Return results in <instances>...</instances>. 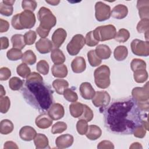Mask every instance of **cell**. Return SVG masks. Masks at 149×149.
<instances>
[{
    "mask_svg": "<svg viewBox=\"0 0 149 149\" xmlns=\"http://www.w3.org/2000/svg\"><path fill=\"white\" fill-rule=\"evenodd\" d=\"M34 143L37 149L49 148L48 139L44 134H37L34 139Z\"/></svg>",
    "mask_w": 149,
    "mask_h": 149,
    "instance_id": "cell-24",
    "label": "cell"
},
{
    "mask_svg": "<svg viewBox=\"0 0 149 149\" xmlns=\"http://www.w3.org/2000/svg\"><path fill=\"white\" fill-rule=\"evenodd\" d=\"M15 1L13 0V1H2V2L5 4H6V5H12L13 6V3H15Z\"/></svg>",
    "mask_w": 149,
    "mask_h": 149,
    "instance_id": "cell-61",
    "label": "cell"
},
{
    "mask_svg": "<svg viewBox=\"0 0 149 149\" xmlns=\"http://www.w3.org/2000/svg\"><path fill=\"white\" fill-rule=\"evenodd\" d=\"M23 54L20 49L17 48H12L8 51L6 53V56L10 61H15L20 59L22 58Z\"/></svg>",
    "mask_w": 149,
    "mask_h": 149,
    "instance_id": "cell-35",
    "label": "cell"
},
{
    "mask_svg": "<svg viewBox=\"0 0 149 149\" xmlns=\"http://www.w3.org/2000/svg\"><path fill=\"white\" fill-rule=\"evenodd\" d=\"M129 31L125 29H121L116 33L114 39L119 42H125L129 40Z\"/></svg>",
    "mask_w": 149,
    "mask_h": 149,
    "instance_id": "cell-37",
    "label": "cell"
},
{
    "mask_svg": "<svg viewBox=\"0 0 149 149\" xmlns=\"http://www.w3.org/2000/svg\"><path fill=\"white\" fill-rule=\"evenodd\" d=\"M22 93L26 102L40 112L48 110L53 102V90L43 81L26 80Z\"/></svg>",
    "mask_w": 149,
    "mask_h": 149,
    "instance_id": "cell-2",
    "label": "cell"
},
{
    "mask_svg": "<svg viewBox=\"0 0 149 149\" xmlns=\"http://www.w3.org/2000/svg\"><path fill=\"white\" fill-rule=\"evenodd\" d=\"M146 132H147V130L141 124L140 125H139L134 129L133 133L134 137L141 139L145 136L146 134Z\"/></svg>",
    "mask_w": 149,
    "mask_h": 149,
    "instance_id": "cell-51",
    "label": "cell"
},
{
    "mask_svg": "<svg viewBox=\"0 0 149 149\" xmlns=\"http://www.w3.org/2000/svg\"><path fill=\"white\" fill-rule=\"evenodd\" d=\"M13 124L9 119H3L0 123V132L2 134L10 133L13 130Z\"/></svg>",
    "mask_w": 149,
    "mask_h": 149,
    "instance_id": "cell-31",
    "label": "cell"
},
{
    "mask_svg": "<svg viewBox=\"0 0 149 149\" xmlns=\"http://www.w3.org/2000/svg\"><path fill=\"white\" fill-rule=\"evenodd\" d=\"M5 90L2 85H1V90H0V97H3L5 95Z\"/></svg>",
    "mask_w": 149,
    "mask_h": 149,
    "instance_id": "cell-62",
    "label": "cell"
},
{
    "mask_svg": "<svg viewBox=\"0 0 149 149\" xmlns=\"http://www.w3.org/2000/svg\"><path fill=\"white\" fill-rule=\"evenodd\" d=\"M98 149H113L114 146L113 143L108 140H103L100 142L97 146Z\"/></svg>",
    "mask_w": 149,
    "mask_h": 149,
    "instance_id": "cell-54",
    "label": "cell"
},
{
    "mask_svg": "<svg viewBox=\"0 0 149 149\" xmlns=\"http://www.w3.org/2000/svg\"><path fill=\"white\" fill-rule=\"evenodd\" d=\"M51 58L55 65L62 64L66 59L63 52L61 49L56 48L51 51Z\"/></svg>",
    "mask_w": 149,
    "mask_h": 149,
    "instance_id": "cell-26",
    "label": "cell"
},
{
    "mask_svg": "<svg viewBox=\"0 0 149 149\" xmlns=\"http://www.w3.org/2000/svg\"><path fill=\"white\" fill-rule=\"evenodd\" d=\"M128 55V49L124 45H119L115 48L113 51V56L115 59L118 61H122L125 60Z\"/></svg>",
    "mask_w": 149,
    "mask_h": 149,
    "instance_id": "cell-28",
    "label": "cell"
},
{
    "mask_svg": "<svg viewBox=\"0 0 149 149\" xmlns=\"http://www.w3.org/2000/svg\"><path fill=\"white\" fill-rule=\"evenodd\" d=\"M137 8L141 19H149V1H137Z\"/></svg>",
    "mask_w": 149,
    "mask_h": 149,
    "instance_id": "cell-19",
    "label": "cell"
},
{
    "mask_svg": "<svg viewBox=\"0 0 149 149\" xmlns=\"http://www.w3.org/2000/svg\"><path fill=\"white\" fill-rule=\"evenodd\" d=\"M88 125L87 122L84 119H80L76 124V129L78 133L80 135L85 134L88 130Z\"/></svg>",
    "mask_w": 149,
    "mask_h": 149,
    "instance_id": "cell-43",
    "label": "cell"
},
{
    "mask_svg": "<svg viewBox=\"0 0 149 149\" xmlns=\"http://www.w3.org/2000/svg\"><path fill=\"white\" fill-rule=\"evenodd\" d=\"M37 17L40 23L36 31L41 38L47 37L51 29L56 24V18L52 12L44 6L40 8L37 13Z\"/></svg>",
    "mask_w": 149,
    "mask_h": 149,
    "instance_id": "cell-3",
    "label": "cell"
},
{
    "mask_svg": "<svg viewBox=\"0 0 149 149\" xmlns=\"http://www.w3.org/2000/svg\"><path fill=\"white\" fill-rule=\"evenodd\" d=\"M148 82L142 87H134L132 91V95L137 104L148 102L149 87Z\"/></svg>",
    "mask_w": 149,
    "mask_h": 149,
    "instance_id": "cell-8",
    "label": "cell"
},
{
    "mask_svg": "<svg viewBox=\"0 0 149 149\" xmlns=\"http://www.w3.org/2000/svg\"><path fill=\"white\" fill-rule=\"evenodd\" d=\"M72 71L76 73L84 72L86 68V63L84 58L81 56L76 57L71 63Z\"/></svg>",
    "mask_w": 149,
    "mask_h": 149,
    "instance_id": "cell-20",
    "label": "cell"
},
{
    "mask_svg": "<svg viewBox=\"0 0 149 149\" xmlns=\"http://www.w3.org/2000/svg\"><path fill=\"white\" fill-rule=\"evenodd\" d=\"M67 129V125L63 122H57L52 127L51 133L52 134L62 133Z\"/></svg>",
    "mask_w": 149,
    "mask_h": 149,
    "instance_id": "cell-44",
    "label": "cell"
},
{
    "mask_svg": "<svg viewBox=\"0 0 149 149\" xmlns=\"http://www.w3.org/2000/svg\"><path fill=\"white\" fill-rule=\"evenodd\" d=\"M13 8L12 5L3 3L2 2L0 4V13L5 16H11L13 13Z\"/></svg>",
    "mask_w": 149,
    "mask_h": 149,
    "instance_id": "cell-48",
    "label": "cell"
},
{
    "mask_svg": "<svg viewBox=\"0 0 149 149\" xmlns=\"http://www.w3.org/2000/svg\"><path fill=\"white\" fill-rule=\"evenodd\" d=\"M132 52L140 56H147L149 55V42L139 39L133 40L130 44Z\"/></svg>",
    "mask_w": 149,
    "mask_h": 149,
    "instance_id": "cell-7",
    "label": "cell"
},
{
    "mask_svg": "<svg viewBox=\"0 0 149 149\" xmlns=\"http://www.w3.org/2000/svg\"><path fill=\"white\" fill-rule=\"evenodd\" d=\"M133 72L134 80L138 83H143L148 79V75L146 69H139Z\"/></svg>",
    "mask_w": 149,
    "mask_h": 149,
    "instance_id": "cell-33",
    "label": "cell"
},
{
    "mask_svg": "<svg viewBox=\"0 0 149 149\" xmlns=\"http://www.w3.org/2000/svg\"><path fill=\"white\" fill-rule=\"evenodd\" d=\"M137 30L139 33H146L148 31L149 19H141L137 25Z\"/></svg>",
    "mask_w": 149,
    "mask_h": 149,
    "instance_id": "cell-49",
    "label": "cell"
},
{
    "mask_svg": "<svg viewBox=\"0 0 149 149\" xmlns=\"http://www.w3.org/2000/svg\"><path fill=\"white\" fill-rule=\"evenodd\" d=\"M37 2L36 1L23 0L22 2V7L24 10H30L33 12L37 7Z\"/></svg>",
    "mask_w": 149,
    "mask_h": 149,
    "instance_id": "cell-47",
    "label": "cell"
},
{
    "mask_svg": "<svg viewBox=\"0 0 149 149\" xmlns=\"http://www.w3.org/2000/svg\"><path fill=\"white\" fill-rule=\"evenodd\" d=\"M36 56L35 54L30 49L27 50L23 54L22 61V62L27 65H33L36 62Z\"/></svg>",
    "mask_w": 149,
    "mask_h": 149,
    "instance_id": "cell-32",
    "label": "cell"
},
{
    "mask_svg": "<svg viewBox=\"0 0 149 149\" xmlns=\"http://www.w3.org/2000/svg\"><path fill=\"white\" fill-rule=\"evenodd\" d=\"M11 76L10 70L6 67H2L0 69V80L1 81L7 80Z\"/></svg>",
    "mask_w": 149,
    "mask_h": 149,
    "instance_id": "cell-52",
    "label": "cell"
},
{
    "mask_svg": "<svg viewBox=\"0 0 149 149\" xmlns=\"http://www.w3.org/2000/svg\"><path fill=\"white\" fill-rule=\"evenodd\" d=\"M9 28V23L8 21L0 19V32L1 33L6 32Z\"/></svg>",
    "mask_w": 149,
    "mask_h": 149,
    "instance_id": "cell-56",
    "label": "cell"
},
{
    "mask_svg": "<svg viewBox=\"0 0 149 149\" xmlns=\"http://www.w3.org/2000/svg\"><path fill=\"white\" fill-rule=\"evenodd\" d=\"M24 81L17 77H12L9 81V86L12 90L17 91L22 88L23 86Z\"/></svg>",
    "mask_w": 149,
    "mask_h": 149,
    "instance_id": "cell-36",
    "label": "cell"
},
{
    "mask_svg": "<svg viewBox=\"0 0 149 149\" xmlns=\"http://www.w3.org/2000/svg\"><path fill=\"white\" fill-rule=\"evenodd\" d=\"M148 31H149V30L145 33V37H146V39L147 40V41H148Z\"/></svg>",
    "mask_w": 149,
    "mask_h": 149,
    "instance_id": "cell-63",
    "label": "cell"
},
{
    "mask_svg": "<svg viewBox=\"0 0 149 149\" xmlns=\"http://www.w3.org/2000/svg\"><path fill=\"white\" fill-rule=\"evenodd\" d=\"M95 54L101 59H107L111 55L110 48L105 44H100L96 47L95 49Z\"/></svg>",
    "mask_w": 149,
    "mask_h": 149,
    "instance_id": "cell-22",
    "label": "cell"
},
{
    "mask_svg": "<svg viewBox=\"0 0 149 149\" xmlns=\"http://www.w3.org/2000/svg\"><path fill=\"white\" fill-rule=\"evenodd\" d=\"M10 105L9 98L7 96L0 97V111L2 113H6Z\"/></svg>",
    "mask_w": 149,
    "mask_h": 149,
    "instance_id": "cell-41",
    "label": "cell"
},
{
    "mask_svg": "<svg viewBox=\"0 0 149 149\" xmlns=\"http://www.w3.org/2000/svg\"><path fill=\"white\" fill-rule=\"evenodd\" d=\"M130 67L133 72L139 69H146V63L142 59L135 58L130 63Z\"/></svg>",
    "mask_w": 149,
    "mask_h": 149,
    "instance_id": "cell-38",
    "label": "cell"
},
{
    "mask_svg": "<svg viewBox=\"0 0 149 149\" xmlns=\"http://www.w3.org/2000/svg\"><path fill=\"white\" fill-rule=\"evenodd\" d=\"M26 80L27 81H43L42 76L37 72L31 73L27 77Z\"/></svg>",
    "mask_w": 149,
    "mask_h": 149,
    "instance_id": "cell-55",
    "label": "cell"
},
{
    "mask_svg": "<svg viewBox=\"0 0 149 149\" xmlns=\"http://www.w3.org/2000/svg\"><path fill=\"white\" fill-rule=\"evenodd\" d=\"M52 86L57 94L62 95L69 86L68 82L64 79H56L52 82Z\"/></svg>",
    "mask_w": 149,
    "mask_h": 149,
    "instance_id": "cell-30",
    "label": "cell"
},
{
    "mask_svg": "<svg viewBox=\"0 0 149 149\" xmlns=\"http://www.w3.org/2000/svg\"><path fill=\"white\" fill-rule=\"evenodd\" d=\"M4 149H9V148H14V149H18L19 147L17 144L12 141H6L3 146Z\"/></svg>",
    "mask_w": 149,
    "mask_h": 149,
    "instance_id": "cell-58",
    "label": "cell"
},
{
    "mask_svg": "<svg viewBox=\"0 0 149 149\" xmlns=\"http://www.w3.org/2000/svg\"><path fill=\"white\" fill-rule=\"evenodd\" d=\"M48 114L52 120H57L61 119L63 117L65 114L64 108L61 104H53L48 109Z\"/></svg>",
    "mask_w": 149,
    "mask_h": 149,
    "instance_id": "cell-12",
    "label": "cell"
},
{
    "mask_svg": "<svg viewBox=\"0 0 149 149\" xmlns=\"http://www.w3.org/2000/svg\"><path fill=\"white\" fill-rule=\"evenodd\" d=\"M111 8L102 2H97L95 5V16L97 21L103 22L109 19Z\"/></svg>",
    "mask_w": 149,
    "mask_h": 149,
    "instance_id": "cell-9",
    "label": "cell"
},
{
    "mask_svg": "<svg viewBox=\"0 0 149 149\" xmlns=\"http://www.w3.org/2000/svg\"><path fill=\"white\" fill-rule=\"evenodd\" d=\"M102 111L105 127L119 134H133L134 129L142 124L144 117L136 102L130 98L116 100Z\"/></svg>",
    "mask_w": 149,
    "mask_h": 149,
    "instance_id": "cell-1",
    "label": "cell"
},
{
    "mask_svg": "<svg viewBox=\"0 0 149 149\" xmlns=\"http://www.w3.org/2000/svg\"><path fill=\"white\" fill-rule=\"evenodd\" d=\"M63 95L65 100L71 102H76L78 100V95L77 93L71 88H66L64 91Z\"/></svg>",
    "mask_w": 149,
    "mask_h": 149,
    "instance_id": "cell-42",
    "label": "cell"
},
{
    "mask_svg": "<svg viewBox=\"0 0 149 149\" xmlns=\"http://www.w3.org/2000/svg\"><path fill=\"white\" fill-rule=\"evenodd\" d=\"M101 134L102 131L98 126L91 125L88 126L86 136L90 140H95L101 137Z\"/></svg>",
    "mask_w": 149,
    "mask_h": 149,
    "instance_id": "cell-25",
    "label": "cell"
},
{
    "mask_svg": "<svg viewBox=\"0 0 149 149\" xmlns=\"http://www.w3.org/2000/svg\"><path fill=\"white\" fill-rule=\"evenodd\" d=\"M51 72L53 76L55 77L64 78L68 74V68L64 64H54L51 68Z\"/></svg>",
    "mask_w": 149,
    "mask_h": 149,
    "instance_id": "cell-23",
    "label": "cell"
},
{
    "mask_svg": "<svg viewBox=\"0 0 149 149\" xmlns=\"http://www.w3.org/2000/svg\"><path fill=\"white\" fill-rule=\"evenodd\" d=\"M53 47L52 42L48 38H41L36 43V49L41 54H44L51 51Z\"/></svg>",
    "mask_w": 149,
    "mask_h": 149,
    "instance_id": "cell-15",
    "label": "cell"
},
{
    "mask_svg": "<svg viewBox=\"0 0 149 149\" xmlns=\"http://www.w3.org/2000/svg\"><path fill=\"white\" fill-rule=\"evenodd\" d=\"M37 70L43 75H47L49 70V66L48 63L45 60H40L38 62L36 66Z\"/></svg>",
    "mask_w": 149,
    "mask_h": 149,
    "instance_id": "cell-40",
    "label": "cell"
},
{
    "mask_svg": "<svg viewBox=\"0 0 149 149\" xmlns=\"http://www.w3.org/2000/svg\"><path fill=\"white\" fill-rule=\"evenodd\" d=\"M16 72L22 78H26L31 73V70L26 63H22L17 67Z\"/></svg>",
    "mask_w": 149,
    "mask_h": 149,
    "instance_id": "cell-39",
    "label": "cell"
},
{
    "mask_svg": "<svg viewBox=\"0 0 149 149\" xmlns=\"http://www.w3.org/2000/svg\"><path fill=\"white\" fill-rule=\"evenodd\" d=\"M11 42L12 44L13 48H17L19 49H22L24 48L26 44L24 41V36L20 34H16L12 36Z\"/></svg>",
    "mask_w": 149,
    "mask_h": 149,
    "instance_id": "cell-29",
    "label": "cell"
},
{
    "mask_svg": "<svg viewBox=\"0 0 149 149\" xmlns=\"http://www.w3.org/2000/svg\"><path fill=\"white\" fill-rule=\"evenodd\" d=\"M84 106L80 102H74L69 105V111L70 115L75 118H80L83 112Z\"/></svg>",
    "mask_w": 149,
    "mask_h": 149,
    "instance_id": "cell-27",
    "label": "cell"
},
{
    "mask_svg": "<svg viewBox=\"0 0 149 149\" xmlns=\"http://www.w3.org/2000/svg\"><path fill=\"white\" fill-rule=\"evenodd\" d=\"M111 101V97L108 93L105 91H98L95 92L94 96L92 98L93 105L98 108H105Z\"/></svg>",
    "mask_w": 149,
    "mask_h": 149,
    "instance_id": "cell-10",
    "label": "cell"
},
{
    "mask_svg": "<svg viewBox=\"0 0 149 149\" xmlns=\"http://www.w3.org/2000/svg\"><path fill=\"white\" fill-rule=\"evenodd\" d=\"M52 119L49 117L48 114L45 113H42L38 116L35 120L36 125L40 129H47L52 124Z\"/></svg>",
    "mask_w": 149,
    "mask_h": 149,
    "instance_id": "cell-18",
    "label": "cell"
},
{
    "mask_svg": "<svg viewBox=\"0 0 149 149\" xmlns=\"http://www.w3.org/2000/svg\"><path fill=\"white\" fill-rule=\"evenodd\" d=\"M1 49H5L9 47V40L6 37H1Z\"/></svg>",
    "mask_w": 149,
    "mask_h": 149,
    "instance_id": "cell-57",
    "label": "cell"
},
{
    "mask_svg": "<svg viewBox=\"0 0 149 149\" xmlns=\"http://www.w3.org/2000/svg\"><path fill=\"white\" fill-rule=\"evenodd\" d=\"M87 59L90 65L93 67L99 66L101 63V59L97 55L95 50H90L87 52Z\"/></svg>",
    "mask_w": 149,
    "mask_h": 149,
    "instance_id": "cell-34",
    "label": "cell"
},
{
    "mask_svg": "<svg viewBox=\"0 0 149 149\" xmlns=\"http://www.w3.org/2000/svg\"><path fill=\"white\" fill-rule=\"evenodd\" d=\"M37 134L36 130L29 126L22 127L19 131L20 137L24 141H30L34 139Z\"/></svg>",
    "mask_w": 149,
    "mask_h": 149,
    "instance_id": "cell-17",
    "label": "cell"
},
{
    "mask_svg": "<svg viewBox=\"0 0 149 149\" xmlns=\"http://www.w3.org/2000/svg\"><path fill=\"white\" fill-rule=\"evenodd\" d=\"M45 2L48 3H49V5H53V6H55V5H58L59 2H60V1H45Z\"/></svg>",
    "mask_w": 149,
    "mask_h": 149,
    "instance_id": "cell-60",
    "label": "cell"
},
{
    "mask_svg": "<svg viewBox=\"0 0 149 149\" xmlns=\"http://www.w3.org/2000/svg\"><path fill=\"white\" fill-rule=\"evenodd\" d=\"M81 96L85 100H91L95 95V91L88 82L82 83L79 87Z\"/></svg>",
    "mask_w": 149,
    "mask_h": 149,
    "instance_id": "cell-16",
    "label": "cell"
},
{
    "mask_svg": "<svg viewBox=\"0 0 149 149\" xmlns=\"http://www.w3.org/2000/svg\"><path fill=\"white\" fill-rule=\"evenodd\" d=\"M74 141L73 136L69 134H65L58 136L55 140V144L58 148H66L70 147Z\"/></svg>",
    "mask_w": 149,
    "mask_h": 149,
    "instance_id": "cell-14",
    "label": "cell"
},
{
    "mask_svg": "<svg viewBox=\"0 0 149 149\" xmlns=\"http://www.w3.org/2000/svg\"><path fill=\"white\" fill-rule=\"evenodd\" d=\"M99 41L95 40L93 35V31H90L86 34L85 38V44L88 47H94L98 44Z\"/></svg>",
    "mask_w": 149,
    "mask_h": 149,
    "instance_id": "cell-50",
    "label": "cell"
},
{
    "mask_svg": "<svg viewBox=\"0 0 149 149\" xmlns=\"http://www.w3.org/2000/svg\"><path fill=\"white\" fill-rule=\"evenodd\" d=\"M67 36V33L62 28H58L52 34V42L55 48H59L64 42Z\"/></svg>",
    "mask_w": 149,
    "mask_h": 149,
    "instance_id": "cell-13",
    "label": "cell"
},
{
    "mask_svg": "<svg viewBox=\"0 0 149 149\" xmlns=\"http://www.w3.org/2000/svg\"><path fill=\"white\" fill-rule=\"evenodd\" d=\"M85 44V38L82 34L74 35L66 46L68 54L72 56L77 55Z\"/></svg>",
    "mask_w": 149,
    "mask_h": 149,
    "instance_id": "cell-6",
    "label": "cell"
},
{
    "mask_svg": "<svg viewBox=\"0 0 149 149\" xmlns=\"http://www.w3.org/2000/svg\"><path fill=\"white\" fill-rule=\"evenodd\" d=\"M93 32L94 38L98 41H104L113 39L116 34V28L112 24L97 27Z\"/></svg>",
    "mask_w": 149,
    "mask_h": 149,
    "instance_id": "cell-5",
    "label": "cell"
},
{
    "mask_svg": "<svg viewBox=\"0 0 149 149\" xmlns=\"http://www.w3.org/2000/svg\"><path fill=\"white\" fill-rule=\"evenodd\" d=\"M83 106H84L83 112L82 115L79 118L84 119L87 122H89L93 119V116H94L93 112L91 110V109L90 107H88L87 105L83 104Z\"/></svg>",
    "mask_w": 149,
    "mask_h": 149,
    "instance_id": "cell-45",
    "label": "cell"
},
{
    "mask_svg": "<svg viewBox=\"0 0 149 149\" xmlns=\"http://www.w3.org/2000/svg\"><path fill=\"white\" fill-rule=\"evenodd\" d=\"M24 37L26 44L30 45L35 42L37 38V34L34 31L29 30L24 34Z\"/></svg>",
    "mask_w": 149,
    "mask_h": 149,
    "instance_id": "cell-46",
    "label": "cell"
},
{
    "mask_svg": "<svg viewBox=\"0 0 149 149\" xmlns=\"http://www.w3.org/2000/svg\"><path fill=\"white\" fill-rule=\"evenodd\" d=\"M131 149H136V148H143L141 144L138 142H135L132 144V145L129 147Z\"/></svg>",
    "mask_w": 149,
    "mask_h": 149,
    "instance_id": "cell-59",
    "label": "cell"
},
{
    "mask_svg": "<svg viewBox=\"0 0 149 149\" xmlns=\"http://www.w3.org/2000/svg\"><path fill=\"white\" fill-rule=\"evenodd\" d=\"M128 14L127 7L122 4L115 6L112 10L111 15L116 19H122L127 16Z\"/></svg>",
    "mask_w": 149,
    "mask_h": 149,
    "instance_id": "cell-21",
    "label": "cell"
},
{
    "mask_svg": "<svg viewBox=\"0 0 149 149\" xmlns=\"http://www.w3.org/2000/svg\"><path fill=\"white\" fill-rule=\"evenodd\" d=\"M110 69L105 65H102L97 68L94 72V82L100 88H107L111 83Z\"/></svg>",
    "mask_w": 149,
    "mask_h": 149,
    "instance_id": "cell-4",
    "label": "cell"
},
{
    "mask_svg": "<svg viewBox=\"0 0 149 149\" xmlns=\"http://www.w3.org/2000/svg\"><path fill=\"white\" fill-rule=\"evenodd\" d=\"M11 23L12 27L16 30H23V28L20 24L19 20V13L14 15L12 19Z\"/></svg>",
    "mask_w": 149,
    "mask_h": 149,
    "instance_id": "cell-53",
    "label": "cell"
},
{
    "mask_svg": "<svg viewBox=\"0 0 149 149\" xmlns=\"http://www.w3.org/2000/svg\"><path fill=\"white\" fill-rule=\"evenodd\" d=\"M19 20L23 29L32 28L34 26L36 22L34 13L30 10H24L19 13Z\"/></svg>",
    "mask_w": 149,
    "mask_h": 149,
    "instance_id": "cell-11",
    "label": "cell"
}]
</instances>
